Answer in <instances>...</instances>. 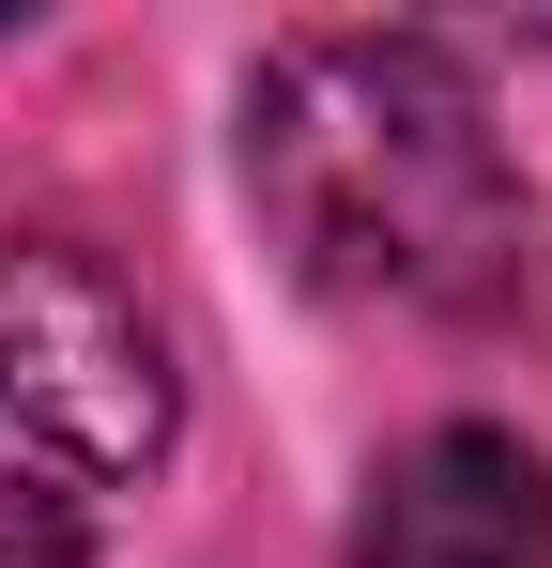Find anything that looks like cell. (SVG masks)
Here are the masks:
<instances>
[{
  "label": "cell",
  "mask_w": 552,
  "mask_h": 568,
  "mask_svg": "<svg viewBox=\"0 0 552 568\" xmlns=\"http://www.w3.org/2000/svg\"><path fill=\"white\" fill-rule=\"evenodd\" d=\"M246 185L276 246L354 307L476 323L538 262V200L507 170L491 108L415 31H292L246 93Z\"/></svg>",
  "instance_id": "1"
},
{
  "label": "cell",
  "mask_w": 552,
  "mask_h": 568,
  "mask_svg": "<svg viewBox=\"0 0 552 568\" xmlns=\"http://www.w3.org/2000/svg\"><path fill=\"white\" fill-rule=\"evenodd\" d=\"M0 430L62 491H108L170 446V338L78 246H0Z\"/></svg>",
  "instance_id": "2"
},
{
  "label": "cell",
  "mask_w": 552,
  "mask_h": 568,
  "mask_svg": "<svg viewBox=\"0 0 552 568\" xmlns=\"http://www.w3.org/2000/svg\"><path fill=\"white\" fill-rule=\"evenodd\" d=\"M354 568H552V462L507 430H415L354 507Z\"/></svg>",
  "instance_id": "3"
},
{
  "label": "cell",
  "mask_w": 552,
  "mask_h": 568,
  "mask_svg": "<svg viewBox=\"0 0 552 568\" xmlns=\"http://www.w3.org/2000/svg\"><path fill=\"white\" fill-rule=\"evenodd\" d=\"M0 568H92V491H62L16 430H0Z\"/></svg>",
  "instance_id": "4"
}]
</instances>
